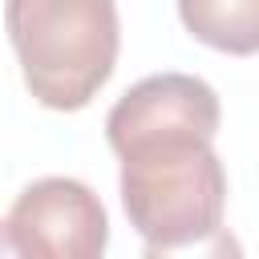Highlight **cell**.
<instances>
[{"label": "cell", "instance_id": "obj_1", "mask_svg": "<svg viewBox=\"0 0 259 259\" xmlns=\"http://www.w3.org/2000/svg\"><path fill=\"white\" fill-rule=\"evenodd\" d=\"M210 142L198 130H162L109 146L121 162V206L146 255L198 247L223 231L227 170Z\"/></svg>", "mask_w": 259, "mask_h": 259}, {"label": "cell", "instance_id": "obj_2", "mask_svg": "<svg viewBox=\"0 0 259 259\" xmlns=\"http://www.w3.org/2000/svg\"><path fill=\"white\" fill-rule=\"evenodd\" d=\"M4 28L24 89L53 113L85 109L113 77L117 0H4Z\"/></svg>", "mask_w": 259, "mask_h": 259}, {"label": "cell", "instance_id": "obj_3", "mask_svg": "<svg viewBox=\"0 0 259 259\" xmlns=\"http://www.w3.org/2000/svg\"><path fill=\"white\" fill-rule=\"evenodd\" d=\"M4 235L12 255L97 259L109 247V214L81 178L45 174L16 194L4 219Z\"/></svg>", "mask_w": 259, "mask_h": 259}, {"label": "cell", "instance_id": "obj_4", "mask_svg": "<svg viewBox=\"0 0 259 259\" xmlns=\"http://www.w3.org/2000/svg\"><path fill=\"white\" fill-rule=\"evenodd\" d=\"M223 109L219 93L194 77V73H154L130 85L109 117H105V142L117 146L138 134H162V130H198V134H219Z\"/></svg>", "mask_w": 259, "mask_h": 259}, {"label": "cell", "instance_id": "obj_5", "mask_svg": "<svg viewBox=\"0 0 259 259\" xmlns=\"http://www.w3.org/2000/svg\"><path fill=\"white\" fill-rule=\"evenodd\" d=\"M178 20L206 49L231 57L259 49V0H178Z\"/></svg>", "mask_w": 259, "mask_h": 259}]
</instances>
